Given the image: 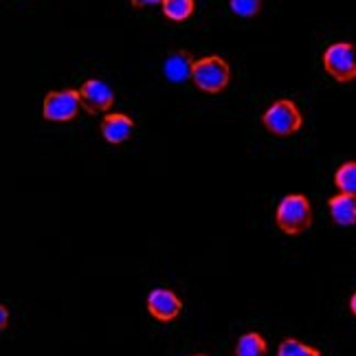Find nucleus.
<instances>
[{"label": "nucleus", "mask_w": 356, "mask_h": 356, "mask_svg": "<svg viewBox=\"0 0 356 356\" xmlns=\"http://www.w3.org/2000/svg\"><path fill=\"white\" fill-rule=\"evenodd\" d=\"M275 222L282 234L299 236L312 227V204L306 196L289 194L284 196L275 209Z\"/></svg>", "instance_id": "1"}, {"label": "nucleus", "mask_w": 356, "mask_h": 356, "mask_svg": "<svg viewBox=\"0 0 356 356\" xmlns=\"http://www.w3.org/2000/svg\"><path fill=\"white\" fill-rule=\"evenodd\" d=\"M191 81L200 92L207 95H220L227 90L231 81V66L220 56H207L198 58L194 62V73H191Z\"/></svg>", "instance_id": "2"}, {"label": "nucleus", "mask_w": 356, "mask_h": 356, "mask_svg": "<svg viewBox=\"0 0 356 356\" xmlns=\"http://www.w3.org/2000/svg\"><path fill=\"white\" fill-rule=\"evenodd\" d=\"M264 128L275 136H293L304 126V115L293 99H275L262 115Z\"/></svg>", "instance_id": "3"}, {"label": "nucleus", "mask_w": 356, "mask_h": 356, "mask_svg": "<svg viewBox=\"0 0 356 356\" xmlns=\"http://www.w3.org/2000/svg\"><path fill=\"white\" fill-rule=\"evenodd\" d=\"M323 68L339 84L356 79V47L352 42H334L323 51Z\"/></svg>", "instance_id": "4"}, {"label": "nucleus", "mask_w": 356, "mask_h": 356, "mask_svg": "<svg viewBox=\"0 0 356 356\" xmlns=\"http://www.w3.org/2000/svg\"><path fill=\"white\" fill-rule=\"evenodd\" d=\"M81 108L79 88L51 90L42 102V115L51 123H71Z\"/></svg>", "instance_id": "5"}, {"label": "nucleus", "mask_w": 356, "mask_h": 356, "mask_svg": "<svg viewBox=\"0 0 356 356\" xmlns=\"http://www.w3.org/2000/svg\"><path fill=\"white\" fill-rule=\"evenodd\" d=\"M145 308L152 319H156L161 323H170L181 317L183 299L170 289H154V291H149V295L145 299Z\"/></svg>", "instance_id": "6"}, {"label": "nucleus", "mask_w": 356, "mask_h": 356, "mask_svg": "<svg viewBox=\"0 0 356 356\" xmlns=\"http://www.w3.org/2000/svg\"><path fill=\"white\" fill-rule=\"evenodd\" d=\"M79 95H81V108L88 115H108V111L115 106V92L102 79H86L79 86Z\"/></svg>", "instance_id": "7"}, {"label": "nucleus", "mask_w": 356, "mask_h": 356, "mask_svg": "<svg viewBox=\"0 0 356 356\" xmlns=\"http://www.w3.org/2000/svg\"><path fill=\"white\" fill-rule=\"evenodd\" d=\"M134 132V119L126 113H108L102 121V136L111 145L126 143Z\"/></svg>", "instance_id": "8"}, {"label": "nucleus", "mask_w": 356, "mask_h": 356, "mask_svg": "<svg viewBox=\"0 0 356 356\" xmlns=\"http://www.w3.org/2000/svg\"><path fill=\"white\" fill-rule=\"evenodd\" d=\"M194 62L196 58L191 56L189 51H172L170 56L163 62V75L165 79L174 81V84H183V81L191 79V73H194Z\"/></svg>", "instance_id": "9"}, {"label": "nucleus", "mask_w": 356, "mask_h": 356, "mask_svg": "<svg viewBox=\"0 0 356 356\" xmlns=\"http://www.w3.org/2000/svg\"><path fill=\"white\" fill-rule=\"evenodd\" d=\"M330 218L339 227H356V196L352 194H337L327 200Z\"/></svg>", "instance_id": "10"}, {"label": "nucleus", "mask_w": 356, "mask_h": 356, "mask_svg": "<svg viewBox=\"0 0 356 356\" xmlns=\"http://www.w3.org/2000/svg\"><path fill=\"white\" fill-rule=\"evenodd\" d=\"M266 354H268V341L255 330L244 332L236 341L234 356H266Z\"/></svg>", "instance_id": "11"}, {"label": "nucleus", "mask_w": 356, "mask_h": 356, "mask_svg": "<svg viewBox=\"0 0 356 356\" xmlns=\"http://www.w3.org/2000/svg\"><path fill=\"white\" fill-rule=\"evenodd\" d=\"M163 16L172 22H185L194 16L196 0H163Z\"/></svg>", "instance_id": "12"}, {"label": "nucleus", "mask_w": 356, "mask_h": 356, "mask_svg": "<svg viewBox=\"0 0 356 356\" xmlns=\"http://www.w3.org/2000/svg\"><path fill=\"white\" fill-rule=\"evenodd\" d=\"M334 185L341 194L356 196V161L343 163V165L334 172Z\"/></svg>", "instance_id": "13"}, {"label": "nucleus", "mask_w": 356, "mask_h": 356, "mask_svg": "<svg viewBox=\"0 0 356 356\" xmlns=\"http://www.w3.org/2000/svg\"><path fill=\"white\" fill-rule=\"evenodd\" d=\"M277 356H321V350L308 346L299 339H282L277 348Z\"/></svg>", "instance_id": "14"}, {"label": "nucleus", "mask_w": 356, "mask_h": 356, "mask_svg": "<svg viewBox=\"0 0 356 356\" xmlns=\"http://www.w3.org/2000/svg\"><path fill=\"white\" fill-rule=\"evenodd\" d=\"M229 9L238 18H255L262 11V0H229Z\"/></svg>", "instance_id": "15"}, {"label": "nucleus", "mask_w": 356, "mask_h": 356, "mask_svg": "<svg viewBox=\"0 0 356 356\" xmlns=\"http://www.w3.org/2000/svg\"><path fill=\"white\" fill-rule=\"evenodd\" d=\"M130 5H132L134 9H145V7L163 5V0H130Z\"/></svg>", "instance_id": "16"}, {"label": "nucleus", "mask_w": 356, "mask_h": 356, "mask_svg": "<svg viewBox=\"0 0 356 356\" xmlns=\"http://www.w3.org/2000/svg\"><path fill=\"white\" fill-rule=\"evenodd\" d=\"M7 323H9V310L3 304L0 306V330H7Z\"/></svg>", "instance_id": "17"}, {"label": "nucleus", "mask_w": 356, "mask_h": 356, "mask_svg": "<svg viewBox=\"0 0 356 356\" xmlns=\"http://www.w3.org/2000/svg\"><path fill=\"white\" fill-rule=\"evenodd\" d=\"M350 310H352V314L356 317V291H354L352 297H350Z\"/></svg>", "instance_id": "18"}, {"label": "nucleus", "mask_w": 356, "mask_h": 356, "mask_svg": "<svg viewBox=\"0 0 356 356\" xmlns=\"http://www.w3.org/2000/svg\"><path fill=\"white\" fill-rule=\"evenodd\" d=\"M191 356H209V354H191Z\"/></svg>", "instance_id": "19"}]
</instances>
